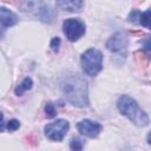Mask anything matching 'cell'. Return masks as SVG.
Listing matches in <instances>:
<instances>
[{"label": "cell", "mask_w": 151, "mask_h": 151, "mask_svg": "<svg viewBox=\"0 0 151 151\" xmlns=\"http://www.w3.org/2000/svg\"><path fill=\"white\" fill-rule=\"evenodd\" d=\"M68 129H70V124H68L67 120H65V119H57L55 122L47 124L44 127V132H45V136L50 140L60 142L66 136Z\"/></svg>", "instance_id": "cell-5"}, {"label": "cell", "mask_w": 151, "mask_h": 151, "mask_svg": "<svg viewBox=\"0 0 151 151\" xmlns=\"http://www.w3.org/2000/svg\"><path fill=\"white\" fill-rule=\"evenodd\" d=\"M2 119H4V114H2L1 112H0V123L2 122Z\"/></svg>", "instance_id": "cell-17"}, {"label": "cell", "mask_w": 151, "mask_h": 151, "mask_svg": "<svg viewBox=\"0 0 151 151\" xmlns=\"http://www.w3.org/2000/svg\"><path fill=\"white\" fill-rule=\"evenodd\" d=\"M45 112H46L47 118H54L57 116V110H55V106L52 101H48L45 105Z\"/></svg>", "instance_id": "cell-14"}, {"label": "cell", "mask_w": 151, "mask_h": 151, "mask_svg": "<svg viewBox=\"0 0 151 151\" xmlns=\"http://www.w3.org/2000/svg\"><path fill=\"white\" fill-rule=\"evenodd\" d=\"M83 142L81 139L74 137L71 139V143H70V150L71 151H83Z\"/></svg>", "instance_id": "cell-13"}, {"label": "cell", "mask_w": 151, "mask_h": 151, "mask_svg": "<svg viewBox=\"0 0 151 151\" xmlns=\"http://www.w3.org/2000/svg\"><path fill=\"white\" fill-rule=\"evenodd\" d=\"M18 22V17L14 12L6 7H0V25L2 27H11Z\"/></svg>", "instance_id": "cell-8"}, {"label": "cell", "mask_w": 151, "mask_h": 151, "mask_svg": "<svg viewBox=\"0 0 151 151\" xmlns=\"http://www.w3.org/2000/svg\"><path fill=\"white\" fill-rule=\"evenodd\" d=\"M77 129L80 132V134L86 136L88 138H96L101 132L103 125L90 119H83L77 124Z\"/></svg>", "instance_id": "cell-7"}, {"label": "cell", "mask_w": 151, "mask_h": 151, "mask_svg": "<svg viewBox=\"0 0 151 151\" xmlns=\"http://www.w3.org/2000/svg\"><path fill=\"white\" fill-rule=\"evenodd\" d=\"M80 64L87 76L94 77L103 68V54L97 48H88L81 53Z\"/></svg>", "instance_id": "cell-3"}, {"label": "cell", "mask_w": 151, "mask_h": 151, "mask_svg": "<svg viewBox=\"0 0 151 151\" xmlns=\"http://www.w3.org/2000/svg\"><path fill=\"white\" fill-rule=\"evenodd\" d=\"M139 17H140V12L132 11L129 15V21L132 22V24H139Z\"/></svg>", "instance_id": "cell-16"}, {"label": "cell", "mask_w": 151, "mask_h": 151, "mask_svg": "<svg viewBox=\"0 0 151 151\" xmlns=\"http://www.w3.org/2000/svg\"><path fill=\"white\" fill-rule=\"evenodd\" d=\"M150 14H151V11L147 9L145 11L144 13H140V17H139V25L146 27V28H150Z\"/></svg>", "instance_id": "cell-12"}, {"label": "cell", "mask_w": 151, "mask_h": 151, "mask_svg": "<svg viewBox=\"0 0 151 151\" xmlns=\"http://www.w3.org/2000/svg\"><path fill=\"white\" fill-rule=\"evenodd\" d=\"M4 127H5L6 130H8V131H15V130H18V129L20 127V122L17 120V119H11V120H8L5 125H1V126H0V131H2Z\"/></svg>", "instance_id": "cell-11"}, {"label": "cell", "mask_w": 151, "mask_h": 151, "mask_svg": "<svg viewBox=\"0 0 151 151\" xmlns=\"http://www.w3.org/2000/svg\"><path fill=\"white\" fill-rule=\"evenodd\" d=\"M127 45H129L127 37L122 32L114 33L106 41V48L109 51H111L112 53H123L124 52V54H125L126 50H127Z\"/></svg>", "instance_id": "cell-6"}, {"label": "cell", "mask_w": 151, "mask_h": 151, "mask_svg": "<svg viewBox=\"0 0 151 151\" xmlns=\"http://www.w3.org/2000/svg\"><path fill=\"white\" fill-rule=\"evenodd\" d=\"M32 86H33V80H32L29 77H26V78H25V79H24V80L15 87L14 92H15L17 96H22L26 91L31 90Z\"/></svg>", "instance_id": "cell-10"}, {"label": "cell", "mask_w": 151, "mask_h": 151, "mask_svg": "<svg viewBox=\"0 0 151 151\" xmlns=\"http://www.w3.org/2000/svg\"><path fill=\"white\" fill-rule=\"evenodd\" d=\"M60 38L59 37H54L52 40H51V44H50V47L53 52H58L59 51V47H60Z\"/></svg>", "instance_id": "cell-15"}, {"label": "cell", "mask_w": 151, "mask_h": 151, "mask_svg": "<svg viewBox=\"0 0 151 151\" xmlns=\"http://www.w3.org/2000/svg\"><path fill=\"white\" fill-rule=\"evenodd\" d=\"M63 31L66 38L73 42V41L79 40L85 34L86 27H85V24L80 19L70 18L63 22Z\"/></svg>", "instance_id": "cell-4"}, {"label": "cell", "mask_w": 151, "mask_h": 151, "mask_svg": "<svg viewBox=\"0 0 151 151\" xmlns=\"http://www.w3.org/2000/svg\"><path fill=\"white\" fill-rule=\"evenodd\" d=\"M117 107L119 112L125 116L130 122L137 126H146L149 124V117L144 110L139 107L137 101L130 96L123 94L117 100Z\"/></svg>", "instance_id": "cell-2"}, {"label": "cell", "mask_w": 151, "mask_h": 151, "mask_svg": "<svg viewBox=\"0 0 151 151\" xmlns=\"http://www.w3.org/2000/svg\"><path fill=\"white\" fill-rule=\"evenodd\" d=\"M83 1H58L57 6L67 12H78L83 7Z\"/></svg>", "instance_id": "cell-9"}, {"label": "cell", "mask_w": 151, "mask_h": 151, "mask_svg": "<svg viewBox=\"0 0 151 151\" xmlns=\"http://www.w3.org/2000/svg\"><path fill=\"white\" fill-rule=\"evenodd\" d=\"M60 90L66 99L78 107L88 105V90L86 80L78 73H67L60 80Z\"/></svg>", "instance_id": "cell-1"}]
</instances>
